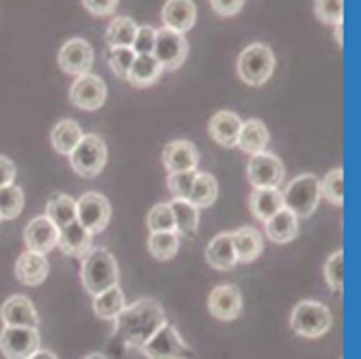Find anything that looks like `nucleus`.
Masks as SVG:
<instances>
[{
    "mask_svg": "<svg viewBox=\"0 0 361 359\" xmlns=\"http://www.w3.org/2000/svg\"><path fill=\"white\" fill-rule=\"evenodd\" d=\"M271 141V135H269V128L264 126L262 119H247L243 121L240 126V133H238V141L236 145L247 152V154H262L267 152V145Z\"/></svg>",
    "mask_w": 361,
    "mask_h": 359,
    "instance_id": "24",
    "label": "nucleus"
},
{
    "mask_svg": "<svg viewBox=\"0 0 361 359\" xmlns=\"http://www.w3.org/2000/svg\"><path fill=\"white\" fill-rule=\"evenodd\" d=\"M152 54L156 56V61L160 63L162 70L173 72L188 56V42L182 32L162 26L156 30V44H154Z\"/></svg>",
    "mask_w": 361,
    "mask_h": 359,
    "instance_id": "8",
    "label": "nucleus"
},
{
    "mask_svg": "<svg viewBox=\"0 0 361 359\" xmlns=\"http://www.w3.org/2000/svg\"><path fill=\"white\" fill-rule=\"evenodd\" d=\"M165 72L160 68V63L156 61L154 54H137L135 61H133V68H130L126 80L133 85V87H139V89H145L149 85H154L160 74Z\"/></svg>",
    "mask_w": 361,
    "mask_h": 359,
    "instance_id": "25",
    "label": "nucleus"
},
{
    "mask_svg": "<svg viewBox=\"0 0 361 359\" xmlns=\"http://www.w3.org/2000/svg\"><path fill=\"white\" fill-rule=\"evenodd\" d=\"M236 70L245 85L262 87L275 72V54L264 44H251L240 52Z\"/></svg>",
    "mask_w": 361,
    "mask_h": 359,
    "instance_id": "4",
    "label": "nucleus"
},
{
    "mask_svg": "<svg viewBox=\"0 0 361 359\" xmlns=\"http://www.w3.org/2000/svg\"><path fill=\"white\" fill-rule=\"evenodd\" d=\"M59 68L70 74V76H85L91 74L93 68V48L87 39L82 37H74L70 42H65L59 50Z\"/></svg>",
    "mask_w": 361,
    "mask_h": 359,
    "instance_id": "10",
    "label": "nucleus"
},
{
    "mask_svg": "<svg viewBox=\"0 0 361 359\" xmlns=\"http://www.w3.org/2000/svg\"><path fill=\"white\" fill-rule=\"evenodd\" d=\"M106 156H109L106 143L100 137L85 135L80 143L74 147V152L70 154V162H72V169L80 178H95L102 174L106 165Z\"/></svg>",
    "mask_w": 361,
    "mask_h": 359,
    "instance_id": "6",
    "label": "nucleus"
},
{
    "mask_svg": "<svg viewBox=\"0 0 361 359\" xmlns=\"http://www.w3.org/2000/svg\"><path fill=\"white\" fill-rule=\"evenodd\" d=\"M176 221V232L182 236H195L197 227H200V208H195L188 200H173L169 204Z\"/></svg>",
    "mask_w": 361,
    "mask_h": 359,
    "instance_id": "32",
    "label": "nucleus"
},
{
    "mask_svg": "<svg viewBox=\"0 0 361 359\" xmlns=\"http://www.w3.org/2000/svg\"><path fill=\"white\" fill-rule=\"evenodd\" d=\"M13 180H16V165H13V160L7 158V156H0V188L13 184Z\"/></svg>",
    "mask_w": 361,
    "mask_h": 359,
    "instance_id": "45",
    "label": "nucleus"
},
{
    "mask_svg": "<svg viewBox=\"0 0 361 359\" xmlns=\"http://www.w3.org/2000/svg\"><path fill=\"white\" fill-rule=\"evenodd\" d=\"M264 232H267V238L271 243L286 245V243L297 238V234H299V217L292 214L286 208H281L269 221H264Z\"/></svg>",
    "mask_w": 361,
    "mask_h": 359,
    "instance_id": "23",
    "label": "nucleus"
},
{
    "mask_svg": "<svg viewBox=\"0 0 361 359\" xmlns=\"http://www.w3.org/2000/svg\"><path fill=\"white\" fill-rule=\"evenodd\" d=\"M160 16H162V24L167 28L186 35L197 22V5L192 0H167Z\"/></svg>",
    "mask_w": 361,
    "mask_h": 359,
    "instance_id": "20",
    "label": "nucleus"
},
{
    "mask_svg": "<svg viewBox=\"0 0 361 359\" xmlns=\"http://www.w3.org/2000/svg\"><path fill=\"white\" fill-rule=\"evenodd\" d=\"M0 318H3L5 327H39V316L32 301L24 295L9 297L3 308H0Z\"/></svg>",
    "mask_w": 361,
    "mask_h": 359,
    "instance_id": "15",
    "label": "nucleus"
},
{
    "mask_svg": "<svg viewBox=\"0 0 361 359\" xmlns=\"http://www.w3.org/2000/svg\"><path fill=\"white\" fill-rule=\"evenodd\" d=\"M165 322L167 316L158 301L139 299L133 305H126L115 318L113 342H121L123 346L139 351Z\"/></svg>",
    "mask_w": 361,
    "mask_h": 359,
    "instance_id": "1",
    "label": "nucleus"
},
{
    "mask_svg": "<svg viewBox=\"0 0 361 359\" xmlns=\"http://www.w3.org/2000/svg\"><path fill=\"white\" fill-rule=\"evenodd\" d=\"M28 359H59L52 351H37V353H32V357H28Z\"/></svg>",
    "mask_w": 361,
    "mask_h": 359,
    "instance_id": "47",
    "label": "nucleus"
},
{
    "mask_svg": "<svg viewBox=\"0 0 361 359\" xmlns=\"http://www.w3.org/2000/svg\"><path fill=\"white\" fill-rule=\"evenodd\" d=\"M135 50L133 48H109L106 52V61H109V68L115 72V76L126 78L130 68H133V61H135Z\"/></svg>",
    "mask_w": 361,
    "mask_h": 359,
    "instance_id": "39",
    "label": "nucleus"
},
{
    "mask_svg": "<svg viewBox=\"0 0 361 359\" xmlns=\"http://www.w3.org/2000/svg\"><path fill=\"white\" fill-rule=\"evenodd\" d=\"M154 44H156V28H152V26H139L137 28L135 44H133L135 54H152L154 52Z\"/></svg>",
    "mask_w": 361,
    "mask_h": 359,
    "instance_id": "42",
    "label": "nucleus"
},
{
    "mask_svg": "<svg viewBox=\"0 0 361 359\" xmlns=\"http://www.w3.org/2000/svg\"><path fill=\"white\" fill-rule=\"evenodd\" d=\"M76 221L87 227L91 234H100L106 230L111 221V204L100 193H85L76 202Z\"/></svg>",
    "mask_w": 361,
    "mask_h": 359,
    "instance_id": "9",
    "label": "nucleus"
},
{
    "mask_svg": "<svg viewBox=\"0 0 361 359\" xmlns=\"http://www.w3.org/2000/svg\"><path fill=\"white\" fill-rule=\"evenodd\" d=\"M334 26H336V44L342 48L344 46V20L338 22V24H334Z\"/></svg>",
    "mask_w": 361,
    "mask_h": 359,
    "instance_id": "46",
    "label": "nucleus"
},
{
    "mask_svg": "<svg viewBox=\"0 0 361 359\" xmlns=\"http://www.w3.org/2000/svg\"><path fill=\"white\" fill-rule=\"evenodd\" d=\"M219 197V182L214 180L212 174H206V171H197V178H195V184L190 188V195H188V202L195 206V208H210Z\"/></svg>",
    "mask_w": 361,
    "mask_h": 359,
    "instance_id": "29",
    "label": "nucleus"
},
{
    "mask_svg": "<svg viewBox=\"0 0 361 359\" xmlns=\"http://www.w3.org/2000/svg\"><path fill=\"white\" fill-rule=\"evenodd\" d=\"M123 308H126V297H123L119 286H113V288H109V290L93 297V312L97 318L115 320Z\"/></svg>",
    "mask_w": 361,
    "mask_h": 359,
    "instance_id": "31",
    "label": "nucleus"
},
{
    "mask_svg": "<svg viewBox=\"0 0 361 359\" xmlns=\"http://www.w3.org/2000/svg\"><path fill=\"white\" fill-rule=\"evenodd\" d=\"M206 262L216 271H229L238 264L236 249L232 243V232H223L210 241L206 249Z\"/></svg>",
    "mask_w": 361,
    "mask_h": 359,
    "instance_id": "22",
    "label": "nucleus"
},
{
    "mask_svg": "<svg viewBox=\"0 0 361 359\" xmlns=\"http://www.w3.org/2000/svg\"><path fill=\"white\" fill-rule=\"evenodd\" d=\"M195 178H197V169H192V171H176V174H169L167 186H169V193L173 195V200H188L190 188H192V184H195Z\"/></svg>",
    "mask_w": 361,
    "mask_h": 359,
    "instance_id": "41",
    "label": "nucleus"
},
{
    "mask_svg": "<svg viewBox=\"0 0 361 359\" xmlns=\"http://www.w3.org/2000/svg\"><path fill=\"white\" fill-rule=\"evenodd\" d=\"M149 232H176V221L169 204H156L147 214Z\"/></svg>",
    "mask_w": 361,
    "mask_h": 359,
    "instance_id": "38",
    "label": "nucleus"
},
{
    "mask_svg": "<svg viewBox=\"0 0 361 359\" xmlns=\"http://www.w3.org/2000/svg\"><path fill=\"white\" fill-rule=\"evenodd\" d=\"M56 247L70 257H85L93 249V234L78 221H74L59 230Z\"/></svg>",
    "mask_w": 361,
    "mask_h": 359,
    "instance_id": "19",
    "label": "nucleus"
},
{
    "mask_svg": "<svg viewBox=\"0 0 361 359\" xmlns=\"http://www.w3.org/2000/svg\"><path fill=\"white\" fill-rule=\"evenodd\" d=\"M82 7L95 18H106L115 13V9L119 7V0H82Z\"/></svg>",
    "mask_w": 361,
    "mask_h": 359,
    "instance_id": "43",
    "label": "nucleus"
},
{
    "mask_svg": "<svg viewBox=\"0 0 361 359\" xmlns=\"http://www.w3.org/2000/svg\"><path fill=\"white\" fill-rule=\"evenodd\" d=\"M247 176L253 188H277L283 182V162L269 152L253 154L247 167Z\"/></svg>",
    "mask_w": 361,
    "mask_h": 359,
    "instance_id": "12",
    "label": "nucleus"
},
{
    "mask_svg": "<svg viewBox=\"0 0 361 359\" xmlns=\"http://www.w3.org/2000/svg\"><path fill=\"white\" fill-rule=\"evenodd\" d=\"M240 126H243V121H240V117L236 113H232V111H219L216 115L210 117L208 133H210L214 143H219L223 147H236Z\"/></svg>",
    "mask_w": 361,
    "mask_h": 359,
    "instance_id": "21",
    "label": "nucleus"
},
{
    "mask_svg": "<svg viewBox=\"0 0 361 359\" xmlns=\"http://www.w3.org/2000/svg\"><path fill=\"white\" fill-rule=\"evenodd\" d=\"M212 11L221 18H232L236 13H240V9L245 7V0H210Z\"/></svg>",
    "mask_w": 361,
    "mask_h": 359,
    "instance_id": "44",
    "label": "nucleus"
},
{
    "mask_svg": "<svg viewBox=\"0 0 361 359\" xmlns=\"http://www.w3.org/2000/svg\"><path fill=\"white\" fill-rule=\"evenodd\" d=\"M162 165H165L169 174L192 171L200 165V152H197L192 141H184V139L171 141L165 147V152H162Z\"/></svg>",
    "mask_w": 361,
    "mask_h": 359,
    "instance_id": "17",
    "label": "nucleus"
},
{
    "mask_svg": "<svg viewBox=\"0 0 361 359\" xmlns=\"http://www.w3.org/2000/svg\"><path fill=\"white\" fill-rule=\"evenodd\" d=\"M232 243L236 249L238 262H253L259 257L262 249H264V241H262L259 232L253 227H240V230L232 232Z\"/></svg>",
    "mask_w": 361,
    "mask_h": 359,
    "instance_id": "28",
    "label": "nucleus"
},
{
    "mask_svg": "<svg viewBox=\"0 0 361 359\" xmlns=\"http://www.w3.org/2000/svg\"><path fill=\"white\" fill-rule=\"evenodd\" d=\"M48 273H50L48 257H46V253H39V251L26 249L18 257V262H16V277L24 286H39V284H44Z\"/></svg>",
    "mask_w": 361,
    "mask_h": 359,
    "instance_id": "18",
    "label": "nucleus"
},
{
    "mask_svg": "<svg viewBox=\"0 0 361 359\" xmlns=\"http://www.w3.org/2000/svg\"><path fill=\"white\" fill-rule=\"evenodd\" d=\"M70 102L80 111H97L106 102V83L95 74L78 76L70 89Z\"/></svg>",
    "mask_w": 361,
    "mask_h": 359,
    "instance_id": "13",
    "label": "nucleus"
},
{
    "mask_svg": "<svg viewBox=\"0 0 361 359\" xmlns=\"http://www.w3.org/2000/svg\"><path fill=\"white\" fill-rule=\"evenodd\" d=\"M0 221H3V219H0Z\"/></svg>",
    "mask_w": 361,
    "mask_h": 359,
    "instance_id": "49",
    "label": "nucleus"
},
{
    "mask_svg": "<svg viewBox=\"0 0 361 359\" xmlns=\"http://www.w3.org/2000/svg\"><path fill=\"white\" fill-rule=\"evenodd\" d=\"M82 128L78 121L74 119H61L54 128H52V133H50V143L52 147L63 154V156H70L74 152V147L80 143L82 139Z\"/></svg>",
    "mask_w": 361,
    "mask_h": 359,
    "instance_id": "26",
    "label": "nucleus"
},
{
    "mask_svg": "<svg viewBox=\"0 0 361 359\" xmlns=\"http://www.w3.org/2000/svg\"><path fill=\"white\" fill-rule=\"evenodd\" d=\"M320 195H324L334 206L344 204V171H342V167L326 174V178L320 182Z\"/></svg>",
    "mask_w": 361,
    "mask_h": 359,
    "instance_id": "36",
    "label": "nucleus"
},
{
    "mask_svg": "<svg viewBox=\"0 0 361 359\" xmlns=\"http://www.w3.org/2000/svg\"><path fill=\"white\" fill-rule=\"evenodd\" d=\"M314 11L322 24H338L344 20V0H316Z\"/></svg>",
    "mask_w": 361,
    "mask_h": 359,
    "instance_id": "40",
    "label": "nucleus"
},
{
    "mask_svg": "<svg viewBox=\"0 0 361 359\" xmlns=\"http://www.w3.org/2000/svg\"><path fill=\"white\" fill-rule=\"evenodd\" d=\"M208 310L219 320H236L243 312L240 288L234 284L216 286L208 297Z\"/></svg>",
    "mask_w": 361,
    "mask_h": 359,
    "instance_id": "14",
    "label": "nucleus"
},
{
    "mask_svg": "<svg viewBox=\"0 0 361 359\" xmlns=\"http://www.w3.org/2000/svg\"><path fill=\"white\" fill-rule=\"evenodd\" d=\"M331 322H334V318H331L329 308L318 301H310V299L299 301L290 314L292 331L301 338H310V340L324 336L331 329Z\"/></svg>",
    "mask_w": 361,
    "mask_h": 359,
    "instance_id": "3",
    "label": "nucleus"
},
{
    "mask_svg": "<svg viewBox=\"0 0 361 359\" xmlns=\"http://www.w3.org/2000/svg\"><path fill=\"white\" fill-rule=\"evenodd\" d=\"M85 359H109L106 355H102V353H91V355H87Z\"/></svg>",
    "mask_w": 361,
    "mask_h": 359,
    "instance_id": "48",
    "label": "nucleus"
},
{
    "mask_svg": "<svg viewBox=\"0 0 361 359\" xmlns=\"http://www.w3.org/2000/svg\"><path fill=\"white\" fill-rule=\"evenodd\" d=\"M24 208V190L18 184L0 188V219H18Z\"/></svg>",
    "mask_w": 361,
    "mask_h": 359,
    "instance_id": "35",
    "label": "nucleus"
},
{
    "mask_svg": "<svg viewBox=\"0 0 361 359\" xmlns=\"http://www.w3.org/2000/svg\"><path fill=\"white\" fill-rule=\"evenodd\" d=\"M281 197L286 210L297 214L299 219H310L320 202V180L312 174H303L288 184Z\"/></svg>",
    "mask_w": 361,
    "mask_h": 359,
    "instance_id": "5",
    "label": "nucleus"
},
{
    "mask_svg": "<svg viewBox=\"0 0 361 359\" xmlns=\"http://www.w3.org/2000/svg\"><path fill=\"white\" fill-rule=\"evenodd\" d=\"M147 247L156 260H171L176 257L180 249V234L178 232H152Z\"/></svg>",
    "mask_w": 361,
    "mask_h": 359,
    "instance_id": "34",
    "label": "nucleus"
},
{
    "mask_svg": "<svg viewBox=\"0 0 361 359\" xmlns=\"http://www.w3.org/2000/svg\"><path fill=\"white\" fill-rule=\"evenodd\" d=\"M251 212L257 221H269L275 212L283 208V197L279 188H253L251 200H249Z\"/></svg>",
    "mask_w": 361,
    "mask_h": 359,
    "instance_id": "27",
    "label": "nucleus"
},
{
    "mask_svg": "<svg viewBox=\"0 0 361 359\" xmlns=\"http://www.w3.org/2000/svg\"><path fill=\"white\" fill-rule=\"evenodd\" d=\"M0 351L7 359H28L39 351V331L32 327H5L0 331Z\"/></svg>",
    "mask_w": 361,
    "mask_h": 359,
    "instance_id": "11",
    "label": "nucleus"
},
{
    "mask_svg": "<svg viewBox=\"0 0 361 359\" xmlns=\"http://www.w3.org/2000/svg\"><path fill=\"white\" fill-rule=\"evenodd\" d=\"M80 279L82 286L89 295H100V292L113 288L119 284V267L117 260L113 257L111 251L102 247H93L85 257H82V267H80Z\"/></svg>",
    "mask_w": 361,
    "mask_h": 359,
    "instance_id": "2",
    "label": "nucleus"
},
{
    "mask_svg": "<svg viewBox=\"0 0 361 359\" xmlns=\"http://www.w3.org/2000/svg\"><path fill=\"white\" fill-rule=\"evenodd\" d=\"M145 359H192V348L182 342L173 324L165 322L162 327L139 348Z\"/></svg>",
    "mask_w": 361,
    "mask_h": 359,
    "instance_id": "7",
    "label": "nucleus"
},
{
    "mask_svg": "<svg viewBox=\"0 0 361 359\" xmlns=\"http://www.w3.org/2000/svg\"><path fill=\"white\" fill-rule=\"evenodd\" d=\"M324 277H326V284L331 286L334 292H344V251H336L329 255L324 264Z\"/></svg>",
    "mask_w": 361,
    "mask_h": 359,
    "instance_id": "37",
    "label": "nucleus"
},
{
    "mask_svg": "<svg viewBox=\"0 0 361 359\" xmlns=\"http://www.w3.org/2000/svg\"><path fill=\"white\" fill-rule=\"evenodd\" d=\"M137 28H139V24L133 18H128V16L115 18L106 28L109 48H133L135 37H137Z\"/></svg>",
    "mask_w": 361,
    "mask_h": 359,
    "instance_id": "30",
    "label": "nucleus"
},
{
    "mask_svg": "<svg viewBox=\"0 0 361 359\" xmlns=\"http://www.w3.org/2000/svg\"><path fill=\"white\" fill-rule=\"evenodd\" d=\"M46 217L59 227H65L76 221V200L70 195H52L46 204Z\"/></svg>",
    "mask_w": 361,
    "mask_h": 359,
    "instance_id": "33",
    "label": "nucleus"
},
{
    "mask_svg": "<svg viewBox=\"0 0 361 359\" xmlns=\"http://www.w3.org/2000/svg\"><path fill=\"white\" fill-rule=\"evenodd\" d=\"M24 243L30 251L48 253L56 249L59 243V227L44 214L35 217L26 227H24Z\"/></svg>",
    "mask_w": 361,
    "mask_h": 359,
    "instance_id": "16",
    "label": "nucleus"
}]
</instances>
